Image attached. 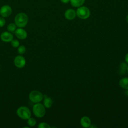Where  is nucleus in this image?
Returning a JSON list of instances; mask_svg holds the SVG:
<instances>
[{"mask_svg":"<svg viewBox=\"0 0 128 128\" xmlns=\"http://www.w3.org/2000/svg\"><path fill=\"white\" fill-rule=\"evenodd\" d=\"M125 60L127 64H128V53H127L125 56Z\"/></svg>","mask_w":128,"mask_h":128,"instance_id":"23","label":"nucleus"},{"mask_svg":"<svg viewBox=\"0 0 128 128\" xmlns=\"http://www.w3.org/2000/svg\"><path fill=\"white\" fill-rule=\"evenodd\" d=\"M52 104V100L50 97L45 96L44 100V106L46 108H50Z\"/></svg>","mask_w":128,"mask_h":128,"instance_id":"14","label":"nucleus"},{"mask_svg":"<svg viewBox=\"0 0 128 128\" xmlns=\"http://www.w3.org/2000/svg\"><path fill=\"white\" fill-rule=\"evenodd\" d=\"M26 52V48L24 46H19L18 48V52L20 54H23Z\"/></svg>","mask_w":128,"mask_h":128,"instance_id":"18","label":"nucleus"},{"mask_svg":"<svg viewBox=\"0 0 128 128\" xmlns=\"http://www.w3.org/2000/svg\"><path fill=\"white\" fill-rule=\"evenodd\" d=\"M80 123L81 126L84 128H89L91 126V120L87 116L82 117L80 119Z\"/></svg>","mask_w":128,"mask_h":128,"instance_id":"11","label":"nucleus"},{"mask_svg":"<svg viewBox=\"0 0 128 128\" xmlns=\"http://www.w3.org/2000/svg\"><path fill=\"white\" fill-rule=\"evenodd\" d=\"M125 94H126V96H128V90H126V92H125Z\"/></svg>","mask_w":128,"mask_h":128,"instance_id":"24","label":"nucleus"},{"mask_svg":"<svg viewBox=\"0 0 128 128\" xmlns=\"http://www.w3.org/2000/svg\"><path fill=\"white\" fill-rule=\"evenodd\" d=\"M26 64V60L25 58L20 55L16 56L14 59V64L18 68H23Z\"/></svg>","mask_w":128,"mask_h":128,"instance_id":"6","label":"nucleus"},{"mask_svg":"<svg viewBox=\"0 0 128 128\" xmlns=\"http://www.w3.org/2000/svg\"><path fill=\"white\" fill-rule=\"evenodd\" d=\"M32 112L36 117L41 118L46 114V108L44 104L39 102L36 103L32 106Z\"/></svg>","mask_w":128,"mask_h":128,"instance_id":"2","label":"nucleus"},{"mask_svg":"<svg viewBox=\"0 0 128 128\" xmlns=\"http://www.w3.org/2000/svg\"><path fill=\"white\" fill-rule=\"evenodd\" d=\"M85 0H70L71 5L76 8H78L84 4Z\"/></svg>","mask_w":128,"mask_h":128,"instance_id":"13","label":"nucleus"},{"mask_svg":"<svg viewBox=\"0 0 128 128\" xmlns=\"http://www.w3.org/2000/svg\"><path fill=\"white\" fill-rule=\"evenodd\" d=\"M64 15L65 18L68 20H72L76 16V12L72 8H68L64 12Z\"/></svg>","mask_w":128,"mask_h":128,"instance_id":"10","label":"nucleus"},{"mask_svg":"<svg viewBox=\"0 0 128 128\" xmlns=\"http://www.w3.org/2000/svg\"><path fill=\"white\" fill-rule=\"evenodd\" d=\"M126 71H127V72H128V68H127V70H126Z\"/></svg>","mask_w":128,"mask_h":128,"instance_id":"26","label":"nucleus"},{"mask_svg":"<svg viewBox=\"0 0 128 128\" xmlns=\"http://www.w3.org/2000/svg\"><path fill=\"white\" fill-rule=\"evenodd\" d=\"M11 45L14 48H18L20 46V42L17 40H12L11 42Z\"/></svg>","mask_w":128,"mask_h":128,"instance_id":"19","label":"nucleus"},{"mask_svg":"<svg viewBox=\"0 0 128 128\" xmlns=\"http://www.w3.org/2000/svg\"><path fill=\"white\" fill-rule=\"evenodd\" d=\"M126 21L128 23V14L127 15L126 17Z\"/></svg>","mask_w":128,"mask_h":128,"instance_id":"25","label":"nucleus"},{"mask_svg":"<svg viewBox=\"0 0 128 128\" xmlns=\"http://www.w3.org/2000/svg\"><path fill=\"white\" fill-rule=\"evenodd\" d=\"M60 1L64 4H68L70 2V0H60Z\"/></svg>","mask_w":128,"mask_h":128,"instance_id":"22","label":"nucleus"},{"mask_svg":"<svg viewBox=\"0 0 128 128\" xmlns=\"http://www.w3.org/2000/svg\"><path fill=\"white\" fill-rule=\"evenodd\" d=\"M6 24V20L2 16H0V28L3 27Z\"/></svg>","mask_w":128,"mask_h":128,"instance_id":"21","label":"nucleus"},{"mask_svg":"<svg viewBox=\"0 0 128 128\" xmlns=\"http://www.w3.org/2000/svg\"><path fill=\"white\" fill-rule=\"evenodd\" d=\"M1 40L5 42H10L14 38L13 35L10 32H2L0 36Z\"/></svg>","mask_w":128,"mask_h":128,"instance_id":"8","label":"nucleus"},{"mask_svg":"<svg viewBox=\"0 0 128 128\" xmlns=\"http://www.w3.org/2000/svg\"><path fill=\"white\" fill-rule=\"evenodd\" d=\"M14 34L16 37L20 40H24L26 38L28 34L26 30L22 28H16L14 32Z\"/></svg>","mask_w":128,"mask_h":128,"instance_id":"9","label":"nucleus"},{"mask_svg":"<svg viewBox=\"0 0 128 128\" xmlns=\"http://www.w3.org/2000/svg\"><path fill=\"white\" fill-rule=\"evenodd\" d=\"M28 121H27V123H28V124L30 126H34L36 124V120L34 118H31L30 117L27 120Z\"/></svg>","mask_w":128,"mask_h":128,"instance_id":"17","label":"nucleus"},{"mask_svg":"<svg viewBox=\"0 0 128 128\" xmlns=\"http://www.w3.org/2000/svg\"><path fill=\"white\" fill-rule=\"evenodd\" d=\"M16 114L19 118L24 120H27L31 117V112L29 108L26 106L19 107L16 110Z\"/></svg>","mask_w":128,"mask_h":128,"instance_id":"3","label":"nucleus"},{"mask_svg":"<svg viewBox=\"0 0 128 128\" xmlns=\"http://www.w3.org/2000/svg\"><path fill=\"white\" fill-rule=\"evenodd\" d=\"M29 98L30 100L34 103H38L41 102L44 98L42 93L38 90H32L29 94Z\"/></svg>","mask_w":128,"mask_h":128,"instance_id":"5","label":"nucleus"},{"mask_svg":"<svg viewBox=\"0 0 128 128\" xmlns=\"http://www.w3.org/2000/svg\"><path fill=\"white\" fill-rule=\"evenodd\" d=\"M38 128H50V126L46 122H42L38 124Z\"/></svg>","mask_w":128,"mask_h":128,"instance_id":"20","label":"nucleus"},{"mask_svg":"<svg viewBox=\"0 0 128 128\" xmlns=\"http://www.w3.org/2000/svg\"><path fill=\"white\" fill-rule=\"evenodd\" d=\"M128 65L125 62H122L120 64V69H119V72L121 74H124L126 73L127 70Z\"/></svg>","mask_w":128,"mask_h":128,"instance_id":"15","label":"nucleus"},{"mask_svg":"<svg viewBox=\"0 0 128 128\" xmlns=\"http://www.w3.org/2000/svg\"><path fill=\"white\" fill-rule=\"evenodd\" d=\"M120 86L124 89L128 90V77L121 78L119 82Z\"/></svg>","mask_w":128,"mask_h":128,"instance_id":"12","label":"nucleus"},{"mask_svg":"<svg viewBox=\"0 0 128 128\" xmlns=\"http://www.w3.org/2000/svg\"><path fill=\"white\" fill-rule=\"evenodd\" d=\"M12 13V8L8 5H4L0 8V15L4 18H7Z\"/></svg>","mask_w":128,"mask_h":128,"instance_id":"7","label":"nucleus"},{"mask_svg":"<svg viewBox=\"0 0 128 128\" xmlns=\"http://www.w3.org/2000/svg\"><path fill=\"white\" fill-rule=\"evenodd\" d=\"M16 27L17 26L15 23H10L8 24L7 26V30L8 32H14L16 29Z\"/></svg>","mask_w":128,"mask_h":128,"instance_id":"16","label":"nucleus"},{"mask_svg":"<svg viewBox=\"0 0 128 128\" xmlns=\"http://www.w3.org/2000/svg\"><path fill=\"white\" fill-rule=\"evenodd\" d=\"M76 14L80 18L86 20L90 17V12L87 7L85 6H80L76 10Z\"/></svg>","mask_w":128,"mask_h":128,"instance_id":"4","label":"nucleus"},{"mask_svg":"<svg viewBox=\"0 0 128 128\" xmlns=\"http://www.w3.org/2000/svg\"><path fill=\"white\" fill-rule=\"evenodd\" d=\"M28 16L24 12L18 13L14 17V23L18 28L25 27L28 24Z\"/></svg>","mask_w":128,"mask_h":128,"instance_id":"1","label":"nucleus"}]
</instances>
